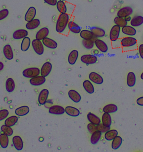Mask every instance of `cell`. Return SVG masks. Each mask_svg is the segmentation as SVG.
I'll return each instance as SVG.
<instances>
[{"mask_svg": "<svg viewBox=\"0 0 143 152\" xmlns=\"http://www.w3.org/2000/svg\"><path fill=\"white\" fill-rule=\"evenodd\" d=\"M69 98L75 103H78L81 101V96L78 92L74 90H71L68 92Z\"/></svg>", "mask_w": 143, "mask_h": 152, "instance_id": "22", "label": "cell"}, {"mask_svg": "<svg viewBox=\"0 0 143 152\" xmlns=\"http://www.w3.org/2000/svg\"><path fill=\"white\" fill-rule=\"evenodd\" d=\"M46 81L45 77L41 75L31 78L30 80V84L34 86H39L44 84Z\"/></svg>", "mask_w": 143, "mask_h": 152, "instance_id": "11", "label": "cell"}, {"mask_svg": "<svg viewBox=\"0 0 143 152\" xmlns=\"http://www.w3.org/2000/svg\"><path fill=\"white\" fill-rule=\"evenodd\" d=\"M120 27L117 25H114L110 31L109 37L111 41L115 42L118 40L120 36Z\"/></svg>", "mask_w": 143, "mask_h": 152, "instance_id": "4", "label": "cell"}, {"mask_svg": "<svg viewBox=\"0 0 143 152\" xmlns=\"http://www.w3.org/2000/svg\"><path fill=\"white\" fill-rule=\"evenodd\" d=\"M44 1L48 4L52 6H55L58 3L57 0H44Z\"/></svg>", "mask_w": 143, "mask_h": 152, "instance_id": "50", "label": "cell"}, {"mask_svg": "<svg viewBox=\"0 0 143 152\" xmlns=\"http://www.w3.org/2000/svg\"><path fill=\"white\" fill-rule=\"evenodd\" d=\"M136 83V77L135 74L133 72L128 73L127 77V85L130 87L134 86Z\"/></svg>", "mask_w": 143, "mask_h": 152, "instance_id": "26", "label": "cell"}, {"mask_svg": "<svg viewBox=\"0 0 143 152\" xmlns=\"http://www.w3.org/2000/svg\"><path fill=\"white\" fill-rule=\"evenodd\" d=\"M6 88L8 92H12L15 88V82L14 80L12 78H9L6 83Z\"/></svg>", "mask_w": 143, "mask_h": 152, "instance_id": "35", "label": "cell"}, {"mask_svg": "<svg viewBox=\"0 0 143 152\" xmlns=\"http://www.w3.org/2000/svg\"><path fill=\"white\" fill-rule=\"evenodd\" d=\"M95 44L97 48L102 53H106L108 51L109 49L108 45L104 41L100 39H96L95 41Z\"/></svg>", "mask_w": 143, "mask_h": 152, "instance_id": "13", "label": "cell"}, {"mask_svg": "<svg viewBox=\"0 0 143 152\" xmlns=\"http://www.w3.org/2000/svg\"><path fill=\"white\" fill-rule=\"evenodd\" d=\"M90 31L96 38L104 37L106 34V31L104 29L97 26H93L91 28Z\"/></svg>", "mask_w": 143, "mask_h": 152, "instance_id": "21", "label": "cell"}, {"mask_svg": "<svg viewBox=\"0 0 143 152\" xmlns=\"http://www.w3.org/2000/svg\"><path fill=\"white\" fill-rule=\"evenodd\" d=\"M65 112L67 115L73 117H78L80 114V112L78 109L69 106L65 108Z\"/></svg>", "mask_w": 143, "mask_h": 152, "instance_id": "24", "label": "cell"}, {"mask_svg": "<svg viewBox=\"0 0 143 152\" xmlns=\"http://www.w3.org/2000/svg\"><path fill=\"white\" fill-rule=\"evenodd\" d=\"M88 120L92 124L98 125L101 122V119L94 114L90 113L87 115Z\"/></svg>", "mask_w": 143, "mask_h": 152, "instance_id": "33", "label": "cell"}, {"mask_svg": "<svg viewBox=\"0 0 143 152\" xmlns=\"http://www.w3.org/2000/svg\"><path fill=\"white\" fill-rule=\"evenodd\" d=\"M139 52L140 56L143 59V44H141L139 46Z\"/></svg>", "mask_w": 143, "mask_h": 152, "instance_id": "51", "label": "cell"}, {"mask_svg": "<svg viewBox=\"0 0 143 152\" xmlns=\"http://www.w3.org/2000/svg\"><path fill=\"white\" fill-rule=\"evenodd\" d=\"M9 114V111L7 110H0V121H2L6 119L8 117Z\"/></svg>", "mask_w": 143, "mask_h": 152, "instance_id": "48", "label": "cell"}, {"mask_svg": "<svg viewBox=\"0 0 143 152\" xmlns=\"http://www.w3.org/2000/svg\"><path fill=\"white\" fill-rule=\"evenodd\" d=\"M102 124L104 126L109 127L112 124V119L111 115L109 113H104L102 116Z\"/></svg>", "mask_w": 143, "mask_h": 152, "instance_id": "30", "label": "cell"}, {"mask_svg": "<svg viewBox=\"0 0 143 152\" xmlns=\"http://www.w3.org/2000/svg\"><path fill=\"white\" fill-rule=\"evenodd\" d=\"M9 143V139L8 136L5 134H0V145L3 148H7Z\"/></svg>", "mask_w": 143, "mask_h": 152, "instance_id": "40", "label": "cell"}, {"mask_svg": "<svg viewBox=\"0 0 143 152\" xmlns=\"http://www.w3.org/2000/svg\"><path fill=\"white\" fill-rule=\"evenodd\" d=\"M110 126L107 127L104 126L103 124H99L98 125H97V129L98 131L101 132V133H104V132H106L110 129Z\"/></svg>", "mask_w": 143, "mask_h": 152, "instance_id": "46", "label": "cell"}, {"mask_svg": "<svg viewBox=\"0 0 143 152\" xmlns=\"http://www.w3.org/2000/svg\"><path fill=\"white\" fill-rule=\"evenodd\" d=\"M29 108L28 106H23L16 109L15 110V114L17 116H23L27 115L29 113Z\"/></svg>", "mask_w": 143, "mask_h": 152, "instance_id": "28", "label": "cell"}, {"mask_svg": "<svg viewBox=\"0 0 143 152\" xmlns=\"http://www.w3.org/2000/svg\"><path fill=\"white\" fill-rule=\"evenodd\" d=\"M91 53L93 54V55L95 56V55H98L99 54V51L98 50H93L91 51Z\"/></svg>", "mask_w": 143, "mask_h": 152, "instance_id": "53", "label": "cell"}, {"mask_svg": "<svg viewBox=\"0 0 143 152\" xmlns=\"http://www.w3.org/2000/svg\"><path fill=\"white\" fill-rule=\"evenodd\" d=\"M83 86L86 91L88 93L92 94L94 92V88L92 83L89 80H85L83 82Z\"/></svg>", "mask_w": 143, "mask_h": 152, "instance_id": "32", "label": "cell"}, {"mask_svg": "<svg viewBox=\"0 0 143 152\" xmlns=\"http://www.w3.org/2000/svg\"><path fill=\"white\" fill-rule=\"evenodd\" d=\"M124 19L125 20V21H127V22L131 21V17L130 16H127V17H125Z\"/></svg>", "mask_w": 143, "mask_h": 152, "instance_id": "54", "label": "cell"}, {"mask_svg": "<svg viewBox=\"0 0 143 152\" xmlns=\"http://www.w3.org/2000/svg\"><path fill=\"white\" fill-rule=\"evenodd\" d=\"M18 121V117L16 116H13L7 118L5 121V125L7 126H14Z\"/></svg>", "mask_w": 143, "mask_h": 152, "instance_id": "42", "label": "cell"}, {"mask_svg": "<svg viewBox=\"0 0 143 152\" xmlns=\"http://www.w3.org/2000/svg\"><path fill=\"white\" fill-rule=\"evenodd\" d=\"M78 56V52L77 50L72 51L68 57V61L69 64L71 65H74L77 61Z\"/></svg>", "mask_w": 143, "mask_h": 152, "instance_id": "25", "label": "cell"}, {"mask_svg": "<svg viewBox=\"0 0 143 152\" xmlns=\"http://www.w3.org/2000/svg\"><path fill=\"white\" fill-rule=\"evenodd\" d=\"M89 78L91 81L97 84H101L104 82L103 77L96 72H92L89 75Z\"/></svg>", "mask_w": 143, "mask_h": 152, "instance_id": "8", "label": "cell"}, {"mask_svg": "<svg viewBox=\"0 0 143 152\" xmlns=\"http://www.w3.org/2000/svg\"><path fill=\"white\" fill-rule=\"evenodd\" d=\"M9 14V11L7 9H4L0 11V21L7 18Z\"/></svg>", "mask_w": 143, "mask_h": 152, "instance_id": "47", "label": "cell"}, {"mask_svg": "<svg viewBox=\"0 0 143 152\" xmlns=\"http://www.w3.org/2000/svg\"><path fill=\"white\" fill-rule=\"evenodd\" d=\"M121 31L123 33L129 36H134L136 34V29L134 28L133 26H128V25H126L122 27Z\"/></svg>", "mask_w": 143, "mask_h": 152, "instance_id": "20", "label": "cell"}, {"mask_svg": "<svg viewBox=\"0 0 143 152\" xmlns=\"http://www.w3.org/2000/svg\"><path fill=\"white\" fill-rule=\"evenodd\" d=\"M40 73V70L37 68H30L26 69L23 71V75L27 78L33 77L38 76Z\"/></svg>", "mask_w": 143, "mask_h": 152, "instance_id": "2", "label": "cell"}, {"mask_svg": "<svg viewBox=\"0 0 143 152\" xmlns=\"http://www.w3.org/2000/svg\"><path fill=\"white\" fill-rule=\"evenodd\" d=\"M114 22L115 25L120 26V28H122L123 26L127 25L128 22L125 21L124 18H121L118 17H115L114 19Z\"/></svg>", "mask_w": 143, "mask_h": 152, "instance_id": "44", "label": "cell"}, {"mask_svg": "<svg viewBox=\"0 0 143 152\" xmlns=\"http://www.w3.org/2000/svg\"><path fill=\"white\" fill-rule=\"evenodd\" d=\"M4 68V65L3 63L0 62V71L3 70Z\"/></svg>", "mask_w": 143, "mask_h": 152, "instance_id": "55", "label": "cell"}, {"mask_svg": "<svg viewBox=\"0 0 143 152\" xmlns=\"http://www.w3.org/2000/svg\"><path fill=\"white\" fill-rule=\"evenodd\" d=\"M118 131L115 129L109 130L106 132L105 134V139L108 141H111L113 140V139L118 136Z\"/></svg>", "mask_w": 143, "mask_h": 152, "instance_id": "38", "label": "cell"}, {"mask_svg": "<svg viewBox=\"0 0 143 152\" xmlns=\"http://www.w3.org/2000/svg\"><path fill=\"white\" fill-rule=\"evenodd\" d=\"M81 61L87 65H92L96 63L97 57L93 55H84L81 57Z\"/></svg>", "mask_w": 143, "mask_h": 152, "instance_id": "6", "label": "cell"}, {"mask_svg": "<svg viewBox=\"0 0 143 152\" xmlns=\"http://www.w3.org/2000/svg\"><path fill=\"white\" fill-rule=\"evenodd\" d=\"M49 94L48 90L44 89L40 92L38 96L39 103L40 105H44L46 102Z\"/></svg>", "mask_w": 143, "mask_h": 152, "instance_id": "16", "label": "cell"}, {"mask_svg": "<svg viewBox=\"0 0 143 152\" xmlns=\"http://www.w3.org/2000/svg\"><path fill=\"white\" fill-rule=\"evenodd\" d=\"M3 53L7 59L12 60L14 58V53L10 45H7L3 48Z\"/></svg>", "mask_w": 143, "mask_h": 152, "instance_id": "15", "label": "cell"}, {"mask_svg": "<svg viewBox=\"0 0 143 152\" xmlns=\"http://www.w3.org/2000/svg\"><path fill=\"white\" fill-rule=\"evenodd\" d=\"M80 36L83 39L88 40L94 39L95 37L91 31L83 30L80 32Z\"/></svg>", "mask_w": 143, "mask_h": 152, "instance_id": "31", "label": "cell"}, {"mask_svg": "<svg viewBox=\"0 0 143 152\" xmlns=\"http://www.w3.org/2000/svg\"><path fill=\"white\" fill-rule=\"evenodd\" d=\"M28 35V32L25 29H20L15 31L13 34V37L15 39H20L26 37Z\"/></svg>", "mask_w": 143, "mask_h": 152, "instance_id": "17", "label": "cell"}, {"mask_svg": "<svg viewBox=\"0 0 143 152\" xmlns=\"http://www.w3.org/2000/svg\"><path fill=\"white\" fill-rule=\"evenodd\" d=\"M31 45V39L29 37H24L23 38L21 44V50L22 51L26 52L28 50Z\"/></svg>", "mask_w": 143, "mask_h": 152, "instance_id": "39", "label": "cell"}, {"mask_svg": "<svg viewBox=\"0 0 143 152\" xmlns=\"http://www.w3.org/2000/svg\"><path fill=\"white\" fill-rule=\"evenodd\" d=\"M42 43L45 46L51 49H55L58 46V43L54 40L47 37L42 39Z\"/></svg>", "mask_w": 143, "mask_h": 152, "instance_id": "10", "label": "cell"}, {"mask_svg": "<svg viewBox=\"0 0 143 152\" xmlns=\"http://www.w3.org/2000/svg\"><path fill=\"white\" fill-rule=\"evenodd\" d=\"M67 26L69 30L72 33L79 34L81 32V27L74 21H69Z\"/></svg>", "mask_w": 143, "mask_h": 152, "instance_id": "23", "label": "cell"}, {"mask_svg": "<svg viewBox=\"0 0 143 152\" xmlns=\"http://www.w3.org/2000/svg\"><path fill=\"white\" fill-rule=\"evenodd\" d=\"M137 104L141 106H143V96L139 98L136 100Z\"/></svg>", "mask_w": 143, "mask_h": 152, "instance_id": "52", "label": "cell"}, {"mask_svg": "<svg viewBox=\"0 0 143 152\" xmlns=\"http://www.w3.org/2000/svg\"><path fill=\"white\" fill-rule=\"evenodd\" d=\"M137 39L132 37H128L123 38L121 41V45L123 47L128 48L135 45L137 43Z\"/></svg>", "mask_w": 143, "mask_h": 152, "instance_id": "5", "label": "cell"}, {"mask_svg": "<svg viewBox=\"0 0 143 152\" xmlns=\"http://www.w3.org/2000/svg\"><path fill=\"white\" fill-rule=\"evenodd\" d=\"M131 25L133 27H138L143 24V17L142 16H135L131 19Z\"/></svg>", "mask_w": 143, "mask_h": 152, "instance_id": "27", "label": "cell"}, {"mask_svg": "<svg viewBox=\"0 0 143 152\" xmlns=\"http://www.w3.org/2000/svg\"><path fill=\"white\" fill-rule=\"evenodd\" d=\"M52 64L50 62H46L44 63L42 66L40 73L42 76L44 77H47L50 74L52 71Z\"/></svg>", "mask_w": 143, "mask_h": 152, "instance_id": "9", "label": "cell"}, {"mask_svg": "<svg viewBox=\"0 0 143 152\" xmlns=\"http://www.w3.org/2000/svg\"><path fill=\"white\" fill-rule=\"evenodd\" d=\"M122 138L120 136H117L113 140L112 145H111L112 148L113 150L118 149L122 144Z\"/></svg>", "mask_w": 143, "mask_h": 152, "instance_id": "36", "label": "cell"}, {"mask_svg": "<svg viewBox=\"0 0 143 152\" xmlns=\"http://www.w3.org/2000/svg\"><path fill=\"white\" fill-rule=\"evenodd\" d=\"M101 135L102 133L101 132L98 131V130L95 131L92 134L91 137V143L93 145L97 144L98 142L100 140Z\"/></svg>", "mask_w": 143, "mask_h": 152, "instance_id": "34", "label": "cell"}, {"mask_svg": "<svg viewBox=\"0 0 143 152\" xmlns=\"http://www.w3.org/2000/svg\"><path fill=\"white\" fill-rule=\"evenodd\" d=\"M56 5H57V8L58 11L61 14H65L66 13L67 11V7L63 1H61V0L58 1Z\"/></svg>", "mask_w": 143, "mask_h": 152, "instance_id": "43", "label": "cell"}, {"mask_svg": "<svg viewBox=\"0 0 143 152\" xmlns=\"http://www.w3.org/2000/svg\"><path fill=\"white\" fill-rule=\"evenodd\" d=\"M40 24V21L39 19H34L32 21L26 23V28L28 30H33L38 28Z\"/></svg>", "mask_w": 143, "mask_h": 152, "instance_id": "29", "label": "cell"}, {"mask_svg": "<svg viewBox=\"0 0 143 152\" xmlns=\"http://www.w3.org/2000/svg\"><path fill=\"white\" fill-rule=\"evenodd\" d=\"M133 13V10L131 7H125L120 9L117 13V17L124 18L127 16H130Z\"/></svg>", "mask_w": 143, "mask_h": 152, "instance_id": "7", "label": "cell"}, {"mask_svg": "<svg viewBox=\"0 0 143 152\" xmlns=\"http://www.w3.org/2000/svg\"><path fill=\"white\" fill-rule=\"evenodd\" d=\"M141 78L142 80H143V72L142 73L141 75Z\"/></svg>", "mask_w": 143, "mask_h": 152, "instance_id": "56", "label": "cell"}, {"mask_svg": "<svg viewBox=\"0 0 143 152\" xmlns=\"http://www.w3.org/2000/svg\"><path fill=\"white\" fill-rule=\"evenodd\" d=\"M94 39H83L82 41V44L84 47L88 50L92 49L94 46Z\"/></svg>", "mask_w": 143, "mask_h": 152, "instance_id": "41", "label": "cell"}, {"mask_svg": "<svg viewBox=\"0 0 143 152\" xmlns=\"http://www.w3.org/2000/svg\"><path fill=\"white\" fill-rule=\"evenodd\" d=\"M32 46L35 52L37 55H42L44 53V45L41 41L37 39H34L32 42Z\"/></svg>", "mask_w": 143, "mask_h": 152, "instance_id": "3", "label": "cell"}, {"mask_svg": "<svg viewBox=\"0 0 143 152\" xmlns=\"http://www.w3.org/2000/svg\"><path fill=\"white\" fill-rule=\"evenodd\" d=\"M49 112L53 115H61L65 113V110L62 106L55 105L52 106L49 109Z\"/></svg>", "mask_w": 143, "mask_h": 152, "instance_id": "14", "label": "cell"}, {"mask_svg": "<svg viewBox=\"0 0 143 152\" xmlns=\"http://www.w3.org/2000/svg\"><path fill=\"white\" fill-rule=\"evenodd\" d=\"M13 143L14 147L17 151H21L23 148V140L19 136H15L13 137Z\"/></svg>", "mask_w": 143, "mask_h": 152, "instance_id": "19", "label": "cell"}, {"mask_svg": "<svg viewBox=\"0 0 143 152\" xmlns=\"http://www.w3.org/2000/svg\"><path fill=\"white\" fill-rule=\"evenodd\" d=\"M69 20V15L68 14H61L58 17L56 24V30L59 33L63 32L66 27Z\"/></svg>", "mask_w": 143, "mask_h": 152, "instance_id": "1", "label": "cell"}, {"mask_svg": "<svg viewBox=\"0 0 143 152\" xmlns=\"http://www.w3.org/2000/svg\"><path fill=\"white\" fill-rule=\"evenodd\" d=\"M49 32V28L47 27L42 28L36 33V38L39 40H42V39L48 36Z\"/></svg>", "mask_w": 143, "mask_h": 152, "instance_id": "18", "label": "cell"}, {"mask_svg": "<svg viewBox=\"0 0 143 152\" xmlns=\"http://www.w3.org/2000/svg\"><path fill=\"white\" fill-rule=\"evenodd\" d=\"M36 11L35 8L34 7H31L28 9L25 15V20L27 22L32 21L34 19L36 15Z\"/></svg>", "mask_w": 143, "mask_h": 152, "instance_id": "12", "label": "cell"}, {"mask_svg": "<svg viewBox=\"0 0 143 152\" xmlns=\"http://www.w3.org/2000/svg\"><path fill=\"white\" fill-rule=\"evenodd\" d=\"M118 107L114 104H109L104 107L103 111L104 113H113L117 112Z\"/></svg>", "mask_w": 143, "mask_h": 152, "instance_id": "37", "label": "cell"}, {"mask_svg": "<svg viewBox=\"0 0 143 152\" xmlns=\"http://www.w3.org/2000/svg\"><path fill=\"white\" fill-rule=\"evenodd\" d=\"M1 130L3 133L8 136H11L13 134V130L11 128V126H7L5 124L1 126Z\"/></svg>", "mask_w": 143, "mask_h": 152, "instance_id": "45", "label": "cell"}, {"mask_svg": "<svg viewBox=\"0 0 143 152\" xmlns=\"http://www.w3.org/2000/svg\"><path fill=\"white\" fill-rule=\"evenodd\" d=\"M87 128L89 132L90 133L92 134L95 132V131H97V125H95L94 124L90 123L88 125Z\"/></svg>", "mask_w": 143, "mask_h": 152, "instance_id": "49", "label": "cell"}]
</instances>
